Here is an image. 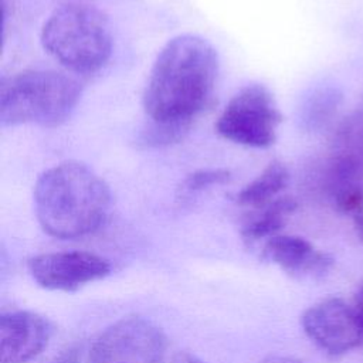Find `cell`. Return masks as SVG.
I'll return each mask as SVG.
<instances>
[{
  "label": "cell",
  "instance_id": "cell-1",
  "mask_svg": "<svg viewBox=\"0 0 363 363\" xmlns=\"http://www.w3.org/2000/svg\"><path fill=\"white\" fill-rule=\"evenodd\" d=\"M218 74L216 48L196 34H180L157 54L143 94L152 123L186 132L207 105Z\"/></svg>",
  "mask_w": 363,
  "mask_h": 363
},
{
  "label": "cell",
  "instance_id": "cell-7",
  "mask_svg": "<svg viewBox=\"0 0 363 363\" xmlns=\"http://www.w3.org/2000/svg\"><path fill=\"white\" fill-rule=\"evenodd\" d=\"M306 336L329 354H343L363 343V333L353 305L339 298L323 299L302 315Z\"/></svg>",
  "mask_w": 363,
  "mask_h": 363
},
{
  "label": "cell",
  "instance_id": "cell-8",
  "mask_svg": "<svg viewBox=\"0 0 363 363\" xmlns=\"http://www.w3.org/2000/svg\"><path fill=\"white\" fill-rule=\"evenodd\" d=\"M33 279L50 291L71 292L111 274L108 259L86 251L47 252L28 261Z\"/></svg>",
  "mask_w": 363,
  "mask_h": 363
},
{
  "label": "cell",
  "instance_id": "cell-15",
  "mask_svg": "<svg viewBox=\"0 0 363 363\" xmlns=\"http://www.w3.org/2000/svg\"><path fill=\"white\" fill-rule=\"evenodd\" d=\"M342 102V94L336 88H320L305 102L302 121L308 129L325 126L336 113Z\"/></svg>",
  "mask_w": 363,
  "mask_h": 363
},
{
  "label": "cell",
  "instance_id": "cell-21",
  "mask_svg": "<svg viewBox=\"0 0 363 363\" xmlns=\"http://www.w3.org/2000/svg\"><path fill=\"white\" fill-rule=\"evenodd\" d=\"M262 363H302V362L295 360V359H289V357H271L268 360H264Z\"/></svg>",
  "mask_w": 363,
  "mask_h": 363
},
{
  "label": "cell",
  "instance_id": "cell-4",
  "mask_svg": "<svg viewBox=\"0 0 363 363\" xmlns=\"http://www.w3.org/2000/svg\"><path fill=\"white\" fill-rule=\"evenodd\" d=\"M41 44L62 67L91 74L109 60L112 34L102 11L88 4L71 3L50 14L41 30Z\"/></svg>",
  "mask_w": 363,
  "mask_h": 363
},
{
  "label": "cell",
  "instance_id": "cell-17",
  "mask_svg": "<svg viewBox=\"0 0 363 363\" xmlns=\"http://www.w3.org/2000/svg\"><path fill=\"white\" fill-rule=\"evenodd\" d=\"M353 308H354V312L357 315V319H359V323H360V328H362V333H363V285L359 288V291L356 294Z\"/></svg>",
  "mask_w": 363,
  "mask_h": 363
},
{
  "label": "cell",
  "instance_id": "cell-18",
  "mask_svg": "<svg viewBox=\"0 0 363 363\" xmlns=\"http://www.w3.org/2000/svg\"><path fill=\"white\" fill-rule=\"evenodd\" d=\"M50 363H79L78 359V353L77 350H67L64 353H61L60 356L54 357V360H51Z\"/></svg>",
  "mask_w": 363,
  "mask_h": 363
},
{
  "label": "cell",
  "instance_id": "cell-5",
  "mask_svg": "<svg viewBox=\"0 0 363 363\" xmlns=\"http://www.w3.org/2000/svg\"><path fill=\"white\" fill-rule=\"evenodd\" d=\"M282 115L269 89L261 84L241 88L216 122L217 133L237 145L269 147L277 139Z\"/></svg>",
  "mask_w": 363,
  "mask_h": 363
},
{
  "label": "cell",
  "instance_id": "cell-6",
  "mask_svg": "<svg viewBox=\"0 0 363 363\" xmlns=\"http://www.w3.org/2000/svg\"><path fill=\"white\" fill-rule=\"evenodd\" d=\"M166 336L152 320L126 316L108 326L94 342L91 363H162Z\"/></svg>",
  "mask_w": 363,
  "mask_h": 363
},
{
  "label": "cell",
  "instance_id": "cell-19",
  "mask_svg": "<svg viewBox=\"0 0 363 363\" xmlns=\"http://www.w3.org/2000/svg\"><path fill=\"white\" fill-rule=\"evenodd\" d=\"M352 218H353V225H354L356 234H357L359 240L363 242V211L354 214Z\"/></svg>",
  "mask_w": 363,
  "mask_h": 363
},
{
  "label": "cell",
  "instance_id": "cell-2",
  "mask_svg": "<svg viewBox=\"0 0 363 363\" xmlns=\"http://www.w3.org/2000/svg\"><path fill=\"white\" fill-rule=\"evenodd\" d=\"M33 197L38 224L48 235L61 240L94 233L111 204L108 184L86 164L72 160L44 170Z\"/></svg>",
  "mask_w": 363,
  "mask_h": 363
},
{
  "label": "cell",
  "instance_id": "cell-14",
  "mask_svg": "<svg viewBox=\"0 0 363 363\" xmlns=\"http://www.w3.org/2000/svg\"><path fill=\"white\" fill-rule=\"evenodd\" d=\"M333 153L363 163V106L352 112L337 126L333 136Z\"/></svg>",
  "mask_w": 363,
  "mask_h": 363
},
{
  "label": "cell",
  "instance_id": "cell-13",
  "mask_svg": "<svg viewBox=\"0 0 363 363\" xmlns=\"http://www.w3.org/2000/svg\"><path fill=\"white\" fill-rule=\"evenodd\" d=\"M288 183V169L284 163L274 160L237 194V201L240 206L257 210L279 197Z\"/></svg>",
  "mask_w": 363,
  "mask_h": 363
},
{
  "label": "cell",
  "instance_id": "cell-20",
  "mask_svg": "<svg viewBox=\"0 0 363 363\" xmlns=\"http://www.w3.org/2000/svg\"><path fill=\"white\" fill-rule=\"evenodd\" d=\"M172 363H204L203 360L197 359L196 356L193 354H189V353H180L177 354Z\"/></svg>",
  "mask_w": 363,
  "mask_h": 363
},
{
  "label": "cell",
  "instance_id": "cell-16",
  "mask_svg": "<svg viewBox=\"0 0 363 363\" xmlns=\"http://www.w3.org/2000/svg\"><path fill=\"white\" fill-rule=\"evenodd\" d=\"M230 179H231V173L227 169H201L190 173L184 179L183 189L190 193L199 191L210 186L224 184L230 182Z\"/></svg>",
  "mask_w": 363,
  "mask_h": 363
},
{
  "label": "cell",
  "instance_id": "cell-3",
  "mask_svg": "<svg viewBox=\"0 0 363 363\" xmlns=\"http://www.w3.org/2000/svg\"><path fill=\"white\" fill-rule=\"evenodd\" d=\"M81 98L79 84L50 69L23 71L0 84L3 126H57L67 121Z\"/></svg>",
  "mask_w": 363,
  "mask_h": 363
},
{
  "label": "cell",
  "instance_id": "cell-12",
  "mask_svg": "<svg viewBox=\"0 0 363 363\" xmlns=\"http://www.w3.org/2000/svg\"><path fill=\"white\" fill-rule=\"evenodd\" d=\"M296 210V201L291 196H279L271 203L257 208L241 228L247 242L271 238L284 228L291 214Z\"/></svg>",
  "mask_w": 363,
  "mask_h": 363
},
{
  "label": "cell",
  "instance_id": "cell-11",
  "mask_svg": "<svg viewBox=\"0 0 363 363\" xmlns=\"http://www.w3.org/2000/svg\"><path fill=\"white\" fill-rule=\"evenodd\" d=\"M325 182L328 194L340 213L353 217L363 211V163L333 153Z\"/></svg>",
  "mask_w": 363,
  "mask_h": 363
},
{
  "label": "cell",
  "instance_id": "cell-10",
  "mask_svg": "<svg viewBox=\"0 0 363 363\" xmlns=\"http://www.w3.org/2000/svg\"><path fill=\"white\" fill-rule=\"evenodd\" d=\"M264 258L296 279H316L329 272L333 259L298 235H274L267 240Z\"/></svg>",
  "mask_w": 363,
  "mask_h": 363
},
{
  "label": "cell",
  "instance_id": "cell-9",
  "mask_svg": "<svg viewBox=\"0 0 363 363\" xmlns=\"http://www.w3.org/2000/svg\"><path fill=\"white\" fill-rule=\"evenodd\" d=\"M50 322L34 312L13 311L0 318L1 363H26L43 352L51 337Z\"/></svg>",
  "mask_w": 363,
  "mask_h": 363
}]
</instances>
